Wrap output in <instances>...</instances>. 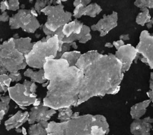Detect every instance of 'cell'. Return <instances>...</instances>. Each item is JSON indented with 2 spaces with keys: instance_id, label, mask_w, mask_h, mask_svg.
I'll return each instance as SVG.
<instances>
[{
  "instance_id": "6da1fadb",
  "label": "cell",
  "mask_w": 153,
  "mask_h": 135,
  "mask_svg": "<svg viewBox=\"0 0 153 135\" xmlns=\"http://www.w3.org/2000/svg\"><path fill=\"white\" fill-rule=\"evenodd\" d=\"M75 66L83 72L77 106L94 96L115 94L123 78L122 64L112 54L90 51L82 54Z\"/></svg>"
},
{
  "instance_id": "7a4b0ae2",
  "label": "cell",
  "mask_w": 153,
  "mask_h": 135,
  "mask_svg": "<svg viewBox=\"0 0 153 135\" xmlns=\"http://www.w3.org/2000/svg\"><path fill=\"white\" fill-rule=\"evenodd\" d=\"M43 69L48 81L43 105L50 109L77 106L83 79V72L75 66H70L62 59L49 60Z\"/></svg>"
},
{
  "instance_id": "3957f363",
  "label": "cell",
  "mask_w": 153,
  "mask_h": 135,
  "mask_svg": "<svg viewBox=\"0 0 153 135\" xmlns=\"http://www.w3.org/2000/svg\"><path fill=\"white\" fill-rule=\"evenodd\" d=\"M58 50L57 36H46L33 44L32 50L25 56L26 62L32 68L41 69L47 60L57 57Z\"/></svg>"
},
{
  "instance_id": "277c9868",
  "label": "cell",
  "mask_w": 153,
  "mask_h": 135,
  "mask_svg": "<svg viewBox=\"0 0 153 135\" xmlns=\"http://www.w3.org/2000/svg\"><path fill=\"white\" fill-rule=\"evenodd\" d=\"M94 116L84 115L61 122L51 121L47 127V135H91Z\"/></svg>"
},
{
  "instance_id": "5b68a950",
  "label": "cell",
  "mask_w": 153,
  "mask_h": 135,
  "mask_svg": "<svg viewBox=\"0 0 153 135\" xmlns=\"http://www.w3.org/2000/svg\"><path fill=\"white\" fill-rule=\"evenodd\" d=\"M0 48L1 66L4 67L8 72L17 73L19 70L26 67L27 63L25 56L16 48L13 38L4 41Z\"/></svg>"
},
{
  "instance_id": "8992f818",
  "label": "cell",
  "mask_w": 153,
  "mask_h": 135,
  "mask_svg": "<svg viewBox=\"0 0 153 135\" xmlns=\"http://www.w3.org/2000/svg\"><path fill=\"white\" fill-rule=\"evenodd\" d=\"M41 12L47 16L45 27L52 32L56 31L59 28L64 26L71 20L72 14L63 10V5L46 6Z\"/></svg>"
},
{
  "instance_id": "52a82bcc",
  "label": "cell",
  "mask_w": 153,
  "mask_h": 135,
  "mask_svg": "<svg viewBox=\"0 0 153 135\" xmlns=\"http://www.w3.org/2000/svg\"><path fill=\"white\" fill-rule=\"evenodd\" d=\"M11 29L21 27L23 30L29 33H33L39 27V23L30 10H20L9 20Z\"/></svg>"
},
{
  "instance_id": "ba28073f",
  "label": "cell",
  "mask_w": 153,
  "mask_h": 135,
  "mask_svg": "<svg viewBox=\"0 0 153 135\" xmlns=\"http://www.w3.org/2000/svg\"><path fill=\"white\" fill-rule=\"evenodd\" d=\"M137 53L142 55L140 60L148 64L153 69V35L147 30L142 32L140 35L139 42L136 47Z\"/></svg>"
},
{
  "instance_id": "9c48e42d",
  "label": "cell",
  "mask_w": 153,
  "mask_h": 135,
  "mask_svg": "<svg viewBox=\"0 0 153 135\" xmlns=\"http://www.w3.org/2000/svg\"><path fill=\"white\" fill-rule=\"evenodd\" d=\"M137 54L136 49L130 44L124 45L117 50L115 56L122 64L123 73L129 69L133 60L136 58Z\"/></svg>"
},
{
  "instance_id": "30bf717a",
  "label": "cell",
  "mask_w": 153,
  "mask_h": 135,
  "mask_svg": "<svg viewBox=\"0 0 153 135\" xmlns=\"http://www.w3.org/2000/svg\"><path fill=\"white\" fill-rule=\"evenodd\" d=\"M10 97L20 106H27L34 103L36 98L27 97L25 94V87L23 84H16L15 86L8 89Z\"/></svg>"
},
{
  "instance_id": "8fae6325",
  "label": "cell",
  "mask_w": 153,
  "mask_h": 135,
  "mask_svg": "<svg viewBox=\"0 0 153 135\" xmlns=\"http://www.w3.org/2000/svg\"><path fill=\"white\" fill-rule=\"evenodd\" d=\"M117 13L115 11H113L111 15L106 16L105 14L103 18L100 19L97 24L91 26V29L93 30H98L100 32V36H103L117 26Z\"/></svg>"
},
{
  "instance_id": "7c38bea8",
  "label": "cell",
  "mask_w": 153,
  "mask_h": 135,
  "mask_svg": "<svg viewBox=\"0 0 153 135\" xmlns=\"http://www.w3.org/2000/svg\"><path fill=\"white\" fill-rule=\"evenodd\" d=\"M48 108V107L44 106L43 104L33 107L30 109V112H29L28 122L33 124L35 122L47 121L53 115L56 113V110Z\"/></svg>"
},
{
  "instance_id": "4fadbf2b",
  "label": "cell",
  "mask_w": 153,
  "mask_h": 135,
  "mask_svg": "<svg viewBox=\"0 0 153 135\" xmlns=\"http://www.w3.org/2000/svg\"><path fill=\"white\" fill-rule=\"evenodd\" d=\"M153 119L149 116L142 119H134L130 125V131L133 135H150Z\"/></svg>"
},
{
  "instance_id": "5bb4252c",
  "label": "cell",
  "mask_w": 153,
  "mask_h": 135,
  "mask_svg": "<svg viewBox=\"0 0 153 135\" xmlns=\"http://www.w3.org/2000/svg\"><path fill=\"white\" fill-rule=\"evenodd\" d=\"M101 11V7L96 3H93L87 6L80 4L75 7L74 11V16L75 18H79L82 16H89L91 17H94Z\"/></svg>"
},
{
  "instance_id": "9a60e30c",
  "label": "cell",
  "mask_w": 153,
  "mask_h": 135,
  "mask_svg": "<svg viewBox=\"0 0 153 135\" xmlns=\"http://www.w3.org/2000/svg\"><path fill=\"white\" fill-rule=\"evenodd\" d=\"M109 132V125L102 115H94L91 135H105Z\"/></svg>"
},
{
  "instance_id": "2e32d148",
  "label": "cell",
  "mask_w": 153,
  "mask_h": 135,
  "mask_svg": "<svg viewBox=\"0 0 153 135\" xmlns=\"http://www.w3.org/2000/svg\"><path fill=\"white\" fill-rule=\"evenodd\" d=\"M29 112L18 111L15 115L10 118L5 122V125L7 130L14 128H19L26 121H28Z\"/></svg>"
},
{
  "instance_id": "e0dca14e",
  "label": "cell",
  "mask_w": 153,
  "mask_h": 135,
  "mask_svg": "<svg viewBox=\"0 0 153 135\" xmlns=\"http://www.w3.org/2000/svg\"><path fill=\"white\" fill-rule=\"evenodd\" d=\"M14 44L16 48L25 56L30 53L34 44L31 43V38L28 37L14 39Z\"/></svg>"
},
{
  "instance_id": "ac0fdd59",
  "label": "cell",
  "mask_w": 153,
  "mask_h": 135,
  "mask_svg": "<svg viewBox=\"0 0 153 135\" xmlns=\"http://www.w3.org/2000/svg\"><path fill=\"white\" fill-rule=\"evenodd\" d=\"M83 26V24L79 21L75 20L66 24L63 27V33L66 38L73 33L79 34L81 32Z\"/></svg>"
},
{
  "instance_id": "d6986e66",
  "label": "cell",
  "mask_w": 153,
  "mask_h": 135,
  "mask_svg": "<svg viewBox=\"0 0 153 135\" xmlns=\"http://www.w3.org/2000/svg\"><path fill=\"white\" fill-rule=\"evenodd\" d=\"M150 100H144L143 102L138 103L131 108L130 114L132 118L134 119H139L146 112V108L151 103Z\"/></svg>"
},
{
  "instance_id": "ffe728a7",
  "label": "cell",
  "mask_w": 153,
  "mask_h": 135,
  "mask_svg": "<svg viewBox=\"0 0 153 135\" xmlns=\"http://www.w3.org/2000/svg\"><path fill=\"white\" fill-rule=\"evenodd\" d=\"M48 123L47 121H42L36 124L30 126L28 132L30 135H47V127Z\"/></svg>"
},
{
  "instance_id": "44dd1931",
  "label": "cell",
  "mask_w": 153,
  "mask_h": 135,
  "mask_svg": "<svg viewBox=\"0 0 153 135\" xmlns=\"http://www.w3.org/2000/svg\"><path fill=\"white\" fill-rule=\"evenodd\" d=\"M24 75L30 78L32 81L33 82L42 84L46 81V79L44 77V70L42 69L36 72H33L32 69H27L24 72Z\"/></svg>"
},
{
  "instance_id": "7402d4cb",
  "label": "cell",
  "mask_w": 153,
  "mask_h": 135,
  "mask_svg": "<svg viewBox=\"0 0 153 135\" xmlns=\"http://www.w3.org/2000/svg\"><path fill=\"white\" fill-rule=\"evenodd\" d=\"M81 56L79 51H73L65 53L60 57V59L66 60L70 66H75L77 61Z\"/></svg>"
},
{
  "instance_id": "603a6c76",
  "label": "cell",
  "mask_w": 153,
  "mask_h": 135,
  "mask_svg": "<svg viewBox=\"0 0 153 135\" xmlns=\"http://www.w3.org/2000/svg\"><path fill=\"white\" fill-rule=\"evenodd\" d=\"M151 20V16L149 14V11L147 8H142V12L140 13L136 19L137 24L143 26L145 23H149Z\"/></svg>"
},
{
  "instance_id": "cb8c5ba5",
  "label": "cell",
  "mask_w": 153,
  "mask_h": 135,
  "mask_svg": "<svg viewBox=\"0 0 153 135\" xmlns=\"http://www.w3.org/2000/svg\"><path fill=\"white\" fill-rule=\"evenodd\" d=\"M59 111V113L58 115V119L66 121L72 119V116L73 115L72 111L71 108H62L58 110Z\"/></svg>"
},
{
  "instance_id": "d4e9b609",
  "label": "cell",
  "mask_w": 153,
  "mask_h": 135,
  "mask_svg": "<svg viewBox=\"0 0 153 135\" xmlns=\"http://www.w3.org/2000/svg\"><path fill=\"white\" fill-rule=\"evenodd\" d=\"M10 96H5V97H1V119L2 120L3 118L4 115L8 112L9 109V102L10 100Z\"/></svg>"
},
{
  "instance_id": "484cf974",
  "label": "cell",
  "mask_w": 153,
  "mask_h": 135,
  "mask_svg": "<svg viewBox=\"0 0 153 135\" xmlns=\"http://www.w3.org/2000/svg\"><path fill=\"white\" fill-rule=\"evenodd\" d=\"M1 81V92H6L8 91L9 88L11 79L10 78L9 75L7 74H2L0 75Z\"/></svg>"
},
{
  "instance_id": "4316f807",
  "label": "cell",
  "mask_w": 153,
  "mask_h": 135,
  "mask_svg": "<svg viewBox=\"0 0 153 135\" xmlns=\"http://www.w3.org/2000/svg\"><path fill=\"white\" fill-rule=\"evenodd\" d=\"M134 5L141 8H153V1H136L134 2Z\"/></svg>"
},
{
  "instance_id": "83f0119b",
  "label": "cell",
  "mask_w": 153,
  "mask_h": 135,
  "mask_svg": "<svg viewBox=\"0 0 153 135\" xmlns=\"http://www.w3.org/2000/svg\"><path fill=\"white\" fill-rule=\"evenodd\" d=\"M4 2L8 10L16 11L19 8V2L18 1H5Z\"/></svg>"
},
{
  "instance_id": "f1b7e54d",
  "label": "cell",
  "mask_w": 153,
  "mask_h": 135,
  "mask_svg": "<svg viewBox=\"0 0 153 135\" xmlns=\"http://www.w3.org/2000/svg\"><path fill=\"white\" fill-rule=\"evenodd\" d=\"M47 2H48V1H36L34 9L38 14H39L42 10H43L45 7Z\"/></svg>"
},
{
  "instance_id": "f546056e",
  "label": "cell",
  "mask_w": 153,
  "mask_h": 135,
  "mask_svg": "<svg viewBox=\"0 0 153 135\" xmlns=\"http://www.w3.org/2000/svg\"><path fill=\"white\" fill-rule=\"evenodd\" d=\"M149 100L153 102V72L150 75V82H149V90L147 93Z\"/></svg>"
},
{
  "instance_id": "4dcf8cb0",
  "label": "cell",
  "mask_w": 153,
  "mask_h": 135,
  "mask_svg": "<svg viewBox=\"0 0 153 135\" xmlns=\"http://www.w3.org/2000/svg\"><path fill=\"white\" fill-rule=\"evenodd\" d=\"M10 78L11 79L12 82L14 81H19L22 79V76L20 73H11L9 75Z\"/></svg>"
},
{
  "instance_id": "1f68e13d",
  "label": "cell",
  "mask_w": 153,
  "mask_h": 135,
  "mask_svg": "<svg viewBox=\"0 0 153 135\" xmlns=\"http://www.w3.org/2000/svg\"><path fill=\"white\" fill-rule=\"evenodd\" d=\"M113 45L115 46V47L116 48L117 50H118L120 48H121V47L124 45V42L123 40L120 39V40H118L117 41H114Z\"/></svg>"
},
{
  "instance_id": "d6a6232c",
  "label": "cell",
  "mask_w": 153,
  "mask_h": 135,
  "mask_svg": "<svg viewBox=\"0 0 153 135\" xmlns=\"http://www.w3.org/2000/svg\"><path fill=\"white\" fill-rule=\"evenodd\" d=\"M8 20H10V17L8 16L7 13L5 11L2 13V14L0 16V20L2 22H6V21H8Z\"/></svg>"
},
{
  "instance_id": "836d02e7",
  "label": "cell",
  "mask_w": 153,
  "mask_h": 135,
  "mask_svg": "<svg viewBox=\"0 0 153 135\" xmlns=\"http://www.w3.org/2000/svg\"><path fill=\"white\" fill-rule=\"evenodd\" d=\"M91 38V35L90 33H88L85 36H84L80 41H79V42L80 43H85L88 41H89Z\"/></svg>"
},
{
  "instance_id": "e575fe53",
  "label": "cell",
  "mask_w": 153,
  "mask_h": 135,
  "mask_svg": "<svg viewBox=\"0 0 153 135\" xmlns=\"http://www.w3.org/2000/svg\"><path fill=\"white\" fill-rule=\"evenodd\" d=\"M36 85L34 82H32L31 86H30V91L32 93V94H35L36 90Z\"/></svg>"
},
{
  "instance_id": "d590c367",
  "label": "cell",
  "mask_w": 153,
  "mask_h": 135,
  "mask_svg": "<svg viewBox=\"0 0 153 135\" xmlns=\"http://www.w3.org/2000/svg\"><path fill=\"white\" fill-rule=\"evenodd\" d=\"M5 9H7V6H6V5L5 4V2L4 1H2L1 4V12L4 13V11H5Z\"/></svg>"
},
{
  "instance_id": "8d00e7d4",
  "label": "cell",
  "mask_w": 153,
  "mask_h": 135,
  "mask_svg": "<svg viewBox=\"0 0 153 135\" xmlns=\"http://www.w3.org/2000/svg\"><path fill=\"white\" fill-rule=\"evenodd\" d=\"M120 39H121V40H124V41H126V40H128V39H129V36H128V35H121L120 36Z\"/></svg>"
},
{
  "instance_id": "74e56055",
  "label": "cell",
  "mask_w": 153,
  "mask_h": 135,
  "mask_svg": "<svg viewBox=\"0 0 153 135\" xmlns=\"http://www.w3.org/2000/svg\"><path fill=\"white\" fill-rule=\"evenodd\" d=\"M153 24V18L152 19V20H150V22L147 24V26L148 28H150L152 27V25Z\"/></svg>"
},
{
  "instance_id": "f35d334b",
  "label": "cell",
  "mask_w": 153,
  "mask_h": 135,
  "mask_svg": "<svg viewBox=\"0 0 153 135\" xmlns=\"http://www.w3.org/2000/svg\"><path fill=\"white\" fill-rule=\"evenodd\" d=\"M105 46L106 47H108V48H112L114 45H113V44H111L110 42H107L105 44Z\"/></svg>"
},
{
  "instance_id": "ab89813d",
  "label": "cell",
  "mask_w": 153,
  "mask_h": 135,
  "mask_svg": "<svg viewBox=\"0 0 153 135\" xmlns=\"http://www.w3.org/2000/svg\"><path fill=\"white\" fill-rule=\"evenodd\" d=\"M71 44H72V47L74 49H76V48H78V47H77V45H76V44L75 42H72Z\"/></svg>"
}]
</instances>
